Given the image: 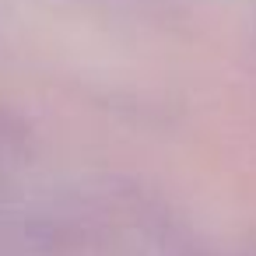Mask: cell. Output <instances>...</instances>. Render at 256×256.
<instances>
[{"mask_svg":"<svg viewBox=\"0 0 256 256\" xmlns=\"http://www.w3.org/2000/svg\"><path fill=\"white\" fill-rule=\"evenodd\" d=\"M14 137H18V123L11 120V112H8V109H0V151L11 148V144H14Z\"/></svg>","mask_w":256,"mask_h":256,"instance_id":"obj_1","label":"cell"}]
</instances>
